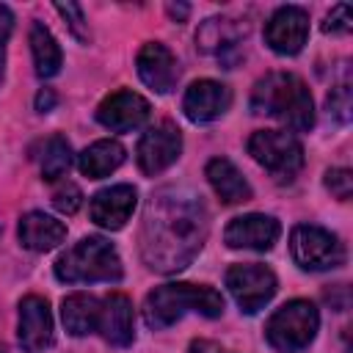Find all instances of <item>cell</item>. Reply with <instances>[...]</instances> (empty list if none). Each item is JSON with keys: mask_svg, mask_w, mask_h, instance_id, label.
Instances as JSON below:
<instances>
[{"mask_svg": "<svg viewBox=\"0 0 353 353\" xmlns=\"http://www.w3.org/2000/svg\"><path fill=\"white\" fill-rule=\"evenodd\" d=\"M135 204H138V190L132 185L121 182V185H110V188H102L99 193H94L88 212L97 226H102L108 232H119L130 221Z\"/></svg>", "mask_w": 353, "mask_h": 353, "instance_id": "15", "label": "cell"}, {"mask_svg": "<svg viewBox=\"0 0 353 353\" xmlns=\"http://www.w3.org/2000/svg\"><path fill=\"white\" fill-rule=\"evenodd\" d=\"M204 174H207L210 188L215 190V196L223 204H243V201H248L254 196L248 179L240 174V168L229 157H212L207 163Z\"/></svg>", "mask_w": 353, "mask_h": 353, "instance_id": "19", "label": "cell"}, {"mask_svg": "<svg viewBox=\"0 0 353 353\" xmlns=\"http://www.w3.org/2000/svg\"><path fill=\"white\" fill-rule=\"evenodd\" d=\"M72 165V146L63 135H52L41 143V154H39V168H41V179L47 182H58Z\"/></svg>", "mask_w": 353, "mask_h": 353, "instance_id": "24", "label": "cell"}, {"mask_svg": "<svg viewBox=\"0 0 353 353\" xmlns=\"http://www.w3.org/2000/svg\"><path fill=\"white\" fill-rule=\"evenodd\" d=\"M102 339L113 347H130L135 339V314L132 301L124 292H110L102 298L99 309V328Z\"/></svg>", "mask_w": 353, "mask_h": 353, "instance_id": "17", "label": "cell"}, {"mask_svg": "<svg viewBox=\"0 0 353 353\" xmlns=\"http://www.w3.org/2000/svg\"><path fill=\"white\" fill-rule=\"evenodd\" d=\"M317 328H320L317 306L312 301L295 298L270 314V320L265 323V339L279 353H298L314 342Z\"/></svg>", "mask_w": 353, "mask_h": 353, "instance_id": "5", "label": "cell"}, {"mask_svg": "<svg viewBox=\"0 0 353 353\" xmlns=\"http://www.w3.org/2000/svg\"><path fill=\"white\" fill-rule=\"evenodd\" d=\"M17 234H19L22 248H28L33 254H44V251H52L55 245H61L66 240V223L41 212V210H30L19 218Z\"/></svg>", "mask_w": 353, "mask_h": 353, "instance_id": "18", "label": "cell"}, {"mask_svg": "<svg viewBox=\"0 0 353 353\" xmlns=\"http://www.w3.org/2000/svg\"><path fill=\"white\" fill-rule=\"evenodd\" d=\"M221 353H226V350H221Z\"/></svg>", "mask_w": 353, "mask_h": 353, "instance_id": "34", "label": "cell"}, {"mask_svg": "<svg viewBox=\"0 0 353 353\" xmlns=\"http://www.w3.org/2000/svg\"><path fill=\"white\" fill-rule=\"evenodd\" d=\"M124 157H127L124 146L113 138H105V141H94L88 149H83L77 154V168L88 179H102V176L113 174L124 163Z\"/></svg>", "mask_w": 353, "mask_h": 353, "instance_id": "22", "label": "cell"}, {"mask_svg": "<svg viewBox=\"0 0 353 353\" xmlns=\"http://www.w3.org/2000/svg\"><path fill=\"white\" fill-rule=\"evenodd\" d=\"M17 336L25 353H50L55 342V325H52V312H50L47 298L25 295L19 301Z\"/></svg>", "mask_w": 353, "mask_h": 353, "instance_id": "10", "label": "cell"}, {"mask_svg": "<svg viewBox=\"0 0 353 353\" xmlns=\"http://www.w3.org/2000/svg\"><path fill=\"white\" fill-rule=\"evenodd\" d=\"M55 105H58V94H55L52 88H41V91L36 94V110H39V113H50Z\"/></svg>", "mask_w": 353, "mask_h": 353, "instance_id": "31", "label": "cell"}, {"mask_svg": "<svg viewBox=\"0 0 353 353\" xmlns=\"http://www.w3.org/2000/svg\"><path fill=\"white\" fill-rule=\"evenodd\" d=\"M251 110L273 116L287 132H309L314 127V102L306 83L292 72H270L251 91Z\"/></svg>", "mask_w": 353, "mask_h": 353, "instance_id": "2", "label": "cell"}, {"mask_svg": "<svg viewBox=\"0 0 353 353\" xmlns=\"http://www.w3.org/2000/svg\"><path fill=\"white\" fill-rule=\"evenodd\" d=\"M325 188L331 190L334 199L347 201L353 196V174L347 168H328L325 171Z\"/></svg>", "mask_w": 353, "mask_h": 353, "instance_id": "28", "label": "cell"}, {"mask_svg": "<svg viewBox=\"0 0 353 353\" xmlns=\"http://www.w3.org/2000/svg\"><path fill=\"white\" fill-rule=\"evenodd\" d=\"M232 105V91L229 85L218 80H196L182 97V110L193 124H207L221 119Z\"/></svg>", "mask_w": 353, "mask_h": 353, "instance_id": "16", "label": "cell"}, {"mask_svg": "<svg viewBox=\"0 0 353 353\" xmlns=\"http://www.w3.org/2000/svg\"><path fill=\"white\" fill-rule=\"evenodd\" d=\"M188 312L201 317H221L223 295L210 284H160L143 301V320L154 331L174 325Z\"/></svg>", "mask_w": 353, "mask_h": 353, "instance_id": "3", "label": "cell"}, {"mask_svg": "<svg viewBox=\"0 0 353 353\" xmlns=\"http://www.w3.org/2000/svg\"><path fill=\"white\" fill-rule=\"evenodd\" d=\"M149 102L130 91V88H121V91H113L108 94L99 108H97V121L110 130V132H132V130H141L146 121H149Z\"/></svg>", "mask_w": 353, "mask_h": 353, "instance_id": "12", "label": "cell"}, {"mask_svg": "<svg viewBox=\"0 0 353 353\" xmlns=\"http://www.w3.org/2000/svg\"><path fill=\"white\" fill-rule=\"evenodd\" d=\"M325 108H328V113L339 124H347L350 121V80L347 77H342L339 83L331 85V91L325 97Z\"/></svg>", "mask_w": 353, "mask_h": 353, "instance_id": "25", "label": "cell"}, {"mask_svg": "<svg viewBox=\"0 0 353 353\" xmlns=\"http://www.w3.org/2000/svg\"><path fill=\"white\" fill-rule=\"evenodd\" d=\"M226 287L234 298V303L240 306V312L245 314H256L265 303H270V298L279 290L276 273L259 262H243V265H232L226 270Z\"/></svg>", "mask_w": 353, "mask_h": 353, "instance_id": "8", "label": "cell"}, {"mask_svg": "<svg viewBox=\"0 0 353 353\" xmlns=\"http://www.w3.org/2000/svg\"><path fill=\"white\" fill-rule=\"evenodd\" d=\"M179 152H182V132H179V127H174L171 121H160V124L149 127L141 135L138 149H135V160H138V168L146 176H157L168 165L176 163Z\"/></svg>", "mask_w": 353, "mask_h": 353, "instance_id": "9", "label": "cell"}, {"mask_svg": "<svg viewBox=\"0 0 353 353\" xmlns=\"http://www.w3.org/2000/svg\"><path fill=\"white\" fill-rule=\"evenodd\" d=\"M99 309H102V298H97V295H88V292H72V295H66L63 303H61L63 328L72 336L94 334L99 328Z\"/></svg>", "mask_w": 353, "mask_h": 353, "instance_id": "20", "label": "cell"}, {"mask_svg": "<svg viewBox=\"0 0 353 353\" xmlns=\"http://www.w3.org/2000/svg\"><path fill=\"white\" fill-rule=\"evenodd\" d=\"M290 254L301 270L320 273V270H334L345 265V245L342 240L314 223H301L290 234Z\"/></svg>", "mask_w": 353, "mask_h": 353, "instance_id": "6", "label": "cell"}, {"mask_svg": "<svg viewBox=\"0 0 353 353\" xmlns=\"http://www.w3.org/2000/svg\"><path fill=\"white\" fill-rule=\"evenodd\" d=\"M0 353H6V350H0Z\"/></svg>", "mask_w": 353, "mask_h": 353, "instance_id": "35", "label": "cell"}, {"mask_svg": "<svg viewBox=\"0 0 353 353\" xmlns=\"http://www.w3.org/2000/svg\"><path fill=\"white\" fill-rule=\"evenodd\" d=\"M28 41H30L36 74H39L41 80L55 77V74L61 72V66H63V52H61V44L55 41V36L50 33V28H44L41 22H33Z\"/></svg>", "mask_w": 353, "mask_h": 353, "instance_id": "23", "label": "cell"}, {"mask_svg": "<svg viewBox=\"0 0 353 353\" xmlns=\"http://www.w3.org/2000/svg\"><path fill=\"white\" fill-rule=\"evenodd\" d=\"M165 11H168V17H171L174 22H185L188 14H190V6H185V3H168Z\"/></svg>", "mask_w": 353, "mask_h": 353, "instance_id": "33", "label": "cell"}, {"mask_svg": "<svg viewBox=\"0 0 353 353\" xmlns=\"http://www.w3.org/2000/svg\"><path fill=\"white\" fill-rule=\"evenodd\" d=\"M350 25H353V11H350L347 3H339V6H334L328 11V17L323 22V33H334V36L336 33H347Z\"/></svg>", "mask_w": 353, "mask_h": 353, "instance_id": "29", "label": "cell"}, {"mask_svg": "<svg viewBox=\"0 0 353 353\" xmlns=\"http://www.w3.org/2000/svg\"><path fill=\"white\" fill-rule=\"evenodd\" d=\"M55 11L63 17V22L69 25V30H72V36L77 39V41H88L91 39V33H88V22H85V14H83V8L77 6V3H55Z\"/></svg>", "mask_w": 353, "mask_h": 353, "instance_id": "27", "label": "cell"}, {"mask_svg": "<svg viewBox=\"0 0 353 353\" xmlns=\"http://www.w3.org/2000/svg\"><path fill=\"white\" fill-rule=\"evenodd\" d=\"M124 276L119 251L110 240L88 234L55 259V279L66 284H94V281H119Z\"/></svg>", "mask_w": 353, "mask_h": 353, "instance_id": "4", "label": "cell"}, {"mask_svg": "<svg viewBox=\"0 0 353 353\" xmlns=\"http://www.w3.org/2000/svg\"><path fill=\"white\" fill-rule=\"evenodd\" d=\"M138 77L154 91V94H171L179 83V61L176 55L160 44V41H146L135 58Z\"/></svg>", "mask_w": 353, "mask_h": 353, "instance_id": "14", "label": "cell"}, {"mask_svg": "<svg viewBox=\"0 0 353 353\" xmlns=\"http://www.w3.org/2000/svg\"><path fill=\"white\" fill-rule=\"evenodd\" d=\"M52 207L63 215H74L80 207H83V190L74 185V182H61L55 190H52Z\"/></svg>", "mask_w": 353, "mask_h": 353, "instance_id": "26", "label": "cell"}, {"mask_svg": "<svg viewBox=\"0 0 353 353\" xmlns=\"http://www.w3.org/2000/svg\"><path fill=\"white\" fill-rule=\"evenodd\" d=\"M279 237H281V223L265 212L237 215L223 229V243L229 248H245V251H270Z\"/></svg>", "mask_w": 353, "mask_h": 353, "instance_id": "13", "label": "cell"}, {"mask_svg": "<svg viewBox=\"0 0 353 353\" xmlns=\"http://www.w3.org/2000/svg\"><path fill=\"white\" fill-rule=\"evenodd\" d=\"M221 350L223 347L215 345V342H210V339H193L190 347H188V353H221Z\"/></svg>", "mask_w": 353, "mask_h": 353, "instance_id": "32", "label": "cell"}, {"mask_svg": "<svg viewBox=\"0 0 353 353\" xmlns=\"http://www.w3.org/2000/svg\"><path fill=\"white\" fill-rule=\"evenodd\" d=\"M14 33V11L0 3V85L6 77V52H8V39Z\"/></svg>", "mask_w": 353, "mask_h": 353, "instance_id": "30", "label": "cell"}, {"mask_svg": "<svg viewBox=\"0 0 353 353\" xmlns=\"http://www.w3.org/2000/svg\"><path fill=\"white\" fill-rule=\"evenodd\" d=\"M210 232V212L201 196L182 185H168L152 193L141 218V256L157 273L188 268L201 251Z\"/></svg>", "mask_w": 353, "mask_h": 353, "instance_id": "1", "label": "cell"}, {"mask_svg": "<svg viewBox=\"0 0 353 353\" xmlns=\"http://www.w3.org/2000/svg\"><path fill=\"white\" fill-rule=\"evenodd\" d=\"M248 33V25H240L237 19L229 17H210L201 22V28L196 30V47L201 52H215L223 55L226 50H234L237 41Z\"/></svg>", "mask_w": 353, "mask_h": 353, "instance_id": "21", "label": "cell"}, {"mask_svg": "<svg viewBox=\"0 0 353 353\" xmlns=\"http://www.w3.org/2000/svg\"><path fill=\"white\" fill-rule=\"evenodd\" d=\"M248 154L276 179H292L303 168V146L287 130H256L248 138Z\"/></svg>", "mask_w": 353, "mask_h": 353, "instance_id": "7", "label": "cell"}, {"mask_svg": "<svg viewBox=\"0 0 353 353\" xmlns=\"http://www.w3.org/2000/svg\"><path fill=\"white\" fill-rule=\"evenodd\" d=\"M309 39V14L301 6H281L265 22V44L279 55H298Z\"/></svg>", "mask_w": 353, "mask_h": 353, "instance_id": "11", "label": "cell"}]
</instances>
